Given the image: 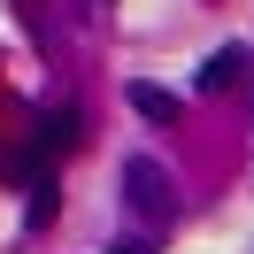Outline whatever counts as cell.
I'll return each instance as SVG.
<instances>
[{
	"mask_svg": "<svg viewBox=\"0 0 254 254\" xmlns=\"http://www.w3.org/2000/svg\"><path fill=\"white\" fill-rule=\"evenodd\" d=\"M124 200L139 208L146 223H170V170H162L154 154H131L124 162Z\"/></svg>",
	"mask_w": 254,
	"mask_h": 254,
	"instance_id": "cell-1",
	"label": "cell"
},
{
	"mask_svg": "<svg viewBox=\"0 0 254 254\" xmlns=\"http://www.w3.org/2000/svg\"><path fill=\"white\" fill-rule=\"evenodd\" d=\"M69 146H77V108H47V116H39V131H31L23 170H39L47 154H69Z\"/></svg>",
	"mask_w": 254,
	"mask_h": 254,
	"instance_id": "cell-2",
	"label": "cell"
},
{
	"mask_svg": "<svg viewBox=\"0 0 254 254\" xmlns=\"http://www.w3.org/2000/svg\"><path fill=\"white\" fill-rule=\"evenodd\" d=\"M131 108H139L146 124H177V116H185V100L162 93V85H131Z\"/></svg>",
	"mask_w": 254,
	"mask_h": 254,
	"instance_id": "cell-3",
	"label": "cell"
},
{
	"mask_svg": "<svg viewBox=\"0 0 254 254\" xmlns=\"http://www.w3.org/2000/svg\"><path fill=\"white\" fill-rule=\"evenodd\" d=\"M54 208H62V185H54V177H31V231H47Z\"/></svg>",
	"mask_w": 254,
	"mask_h": 254,
	"instance_id": "cell-4",
	"label": "cell"
},
{
	"mask_svg": "<svg viewBox=\"0 0 254 254\" xmlns=\"http://www.w3.org/2000/svg\"><path fill=\"white\" fill-rule=\"evenodd\" d=\"M231 77H239V47H223V54H208V69H200V93H223Z\"/></svg>",
	"mask_w": 254,
	"mask_h": 254,
	"instance_id": "cell-5",
	"label": "cell"
},
{
	"mask_svg": "<svg viewBox=\"0 0 254 254\" xmlns=\"http://www.w3.org/2000/svg\"><path fill=\"white\" fill-rule=\"evenodd\" d=\"M108 254H154V247H146V239H116Z\"/></svg>",
	"mask_w": 254,
	"mask_h": 254,
	"instance_id": "cell-6",
	"label": "cell"
}]
</instances>
